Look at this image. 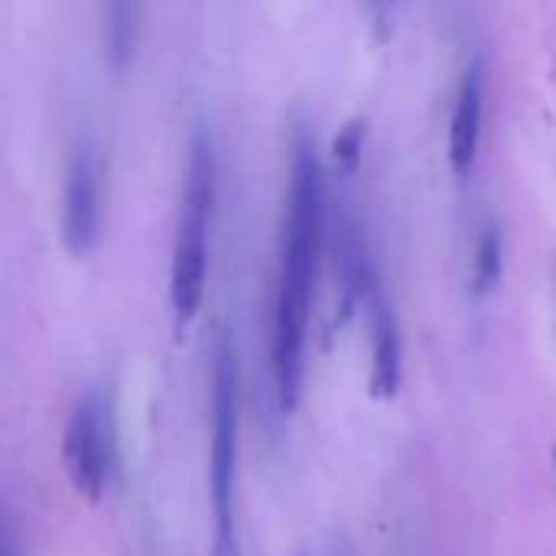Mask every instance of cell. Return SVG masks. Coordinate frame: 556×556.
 Returning <instances> with one entry per match:
<instances>
[{
	"label": "cell",
	"instance_id": "cell-8",
	"mask_svg": "<svg viewBox=\"0 0 556 556\" xmlns=\"http://www.w3.org/2000/svg\"><path fill=\"white\" fill-rule=\"evenodd\" d=\"M140 23H143V0H108L104 36H108V59L114 72H124L140 46Z\"/></svg>",
	"mask_w": 556,
	"mask_h": 556
},
{
	"label": "cell",
	"instance_id": "cell-6",
	"mask_svg": "<svg viewBox=\"0 0 556 556\" xmlns=\"http://www.w3.org/2000/svg\"><path fill=\"white\" fill-rule=\"evenodd\" d=\"M482 117H485V62L476 55L463 72L453 121H450V169L459 179H466L476 169V156L482 143Z\"/></svg>",
	"mask_w": 556,
	"mask_h": 556
},
{
	"label": "cell",
	"instance_id": "cell-5",
	"mask_svg": "<svg viewBox=\"0 0 556 556\" xmlns=\"http://www.w3.org/2000/svg\"><path fill=\"white\" fill-rule=\"evenodd\" d=\"M62 244L72 257H88L101 235V163L88 137L75 140L62 186Z\"/></svg>",
	"mask_w": 556,
	"mask_h": 556
},
{
	"label": "cell",
	"instance_id": "cell-9",
	"mask_svg": "<svg viewBox=\"0 0 556 556\" xmlns=\"http://www.w3.org/2000/svg\"><path fill=\"white\" fill-rule=\"evenodd\" d=\"M505 270V238L498 225H485L479 248H476V264H472V290L476 296H489L502 283Z\"/></svg>",
	"mask_w": 556,
	"mask_h": 556
},
{
	"label": "cell",
	"instance_id": "cell-12",
	"mask_svg": "<svg viewBox=\"0 0 556 556\" xmlns=\"http://www.w3.org/2000/svg\"><path fill=\"white\" fill-rule=\"evenodd\" d=\"M554 459H556V450H554Z\"/></svg>",
	"mask_w": 556,
	"mask_h": 556
},
{
	"label": "cell",
	"instance_id": "cell-7",
	"mask_svg": "<svg viewBox=\"0 0 556 556\" xmlns=\"http://www.w3.org/2000/svg\"><path fill=\"white\" fill-rule=\"evenodd\" d=\"M368 309H371V397L375 401H394L404 381V339H401V323L394 306L384 300L381 283L371 287L368 293Z\"/></svg>",
	"mask_w": 556,
	"mask_h": 556
},
{
	"label": "cell",
	"instance_id": "cell-2",
	"mask_svg": "<svg viewBox=\"0 0 556 556\" xmlns=\"http://www.w3.org/2000/svg\"><path fill=\"white\" fill-rule=\"evenodd\" d=\"M215 150L212 137L199 127L189 147V169H186V199L173 248V270H169V306L179 326H189L205 296V270H208V228L215 212Z\"/></svg>",
	"mask_w": 556,
	"mask_h": 556
},
{
	"label": "cell",
	"instance_id": "cell-3",
	"mask_svg": "<svg viewBox=\"0 0 556 556\" xmlns=\"http://www.w3.org/2000/svg\"><path fill=\"white\" fill-rule=\"evenodd\" d=\"M208 495H212V547H241L235 521L238 479V358L231 336L222 332L212 362V446H208Z\"/></svg>",
	"mask_w": 556,
	"mask_h": 556
},
{
	"label": "cell",
	"instance_id": "cell-1",
	"mask_svg": "<svg viewBox=\"0 0 556 556\" xmlns=\"http://www.w3.org/2000/svg\"><path fill=\"white\" fill-rule=\"evenodd\" d=\"M323 238H326V176L309 130L300 127L293 143V173H290L277 306H274V349H270L274 388L283 414H293L303 394L306 332H309Z\"/></svg>",
	"mask_w": 556,
	"mask_h": 556
},
{
	"label": "cell",
	"instance_id": "cell-11",
	"mask_svg": "<svg viewBox=\"0 0 556 556\" xmlns=\"http://www.w3.org/2000/svg\"><path fill=\"white\" fill-rule=\"evenodd\" d=\"M365 3H368L371 23H375L378 29H388V23H391V7H394V0H365Z\"/></svg>",
	"mask_w": 556,
	"mask_h": 556
},
{
	"label": "cell",
	"instance_id": "cell-10",
	"mask_svg": "<svg viewBox=\"0 0 556 556\" xmlns=\"http://www.w3.org/2000/svg\"><path fill=\"white\" fill-rule=\"evenodd\" d=\"M362 147H365V124L362 121H352L345 130H339L336 147H332V156H336V163L345 173H352L358 166V160H362Z\"/></svg>",
	"mask_w": 556,
	"mask_h": 556
},
{
	"label": "cell",
	"instance_id": "cell-4",
	"mask_svg": "<svg viewBox=\"0 0 556 556\" xmlns=\"http://www.w3.org/2000/svg\"><path fill=\"white\" fill-rule=\"evenodd\" d=\"M111 397L101 388L85 391L65 424L62 437V463L65 476L78 498L98 505L111 476Z\"/></svg>",
	"mask_w": 556,
	"mask_h": 556
}]
</instances>
